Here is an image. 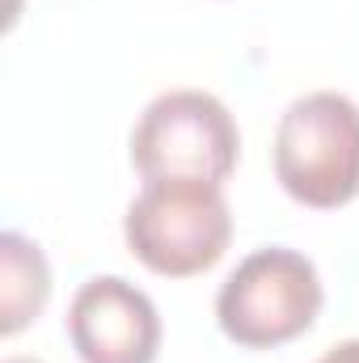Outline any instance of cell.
<instances>
[{"label": "cell", "instance_id": "obj_1", "mask_svg": "<svg viewBox=\"0 0 359 363\" xmlns=\"http://www.w3.org/2000/svg\"><path fill=\"white\" fill-rule=\"evenodd\" d=\"M123 237L136 262L165 279L211 271L233 245V211L220 182L153 178L131 199Z\"/></svg>", "mask_w": 359, "mask_h": 363}, {"label": "cell", "instance_id": "obj_2", "mask_svg": "<svg viewBox=\"0 0 359 363\" xmlns=\"http://www.w3.org/2000/svg\"><path fill=\"white\" fill-rule=\"evenodd\" d=\"M275 178L287 199L313 211L359 199V106L347 93H304L279 114Z\"/></svg>", "mask_w": 359, "mask_h": 363}, {"label": "cell", "instance_id": "obj_3", "mask_svg": "<svg viewBox=\"0 0 359 363\" xmlns=\"http://www.w3.org/2000/svg\"><path fill=\"white\" fill-rule=\"evenodd\" d=\"M326 304L313 258L287 245L254 250L216 291L220 334L245 351H275L313 330Z\"/></svg>", "mask_w": 359, "mask_h": 363}, {"label": "cell", "instance_id": "obj_4", "mask_svg": "<svg viewBox=\"0 0 359 363\" xmlns=\"http://www.w3.org/2000/svg\"><path fill=\"white\" fill-rule=\"evenodd\" d=\"M241 131L228 106L203 89H170L153 97L131 131V165L140 178L220 182L237 169Z\"/></svg>", "mask_w": 359, "mask_h": 363}, {"label": "cell", "instance_id": "obj_5", "mask_svg": "<svg viewBox=\"0 0 359 363\" xmlns=\"http://www.w3.org/2000/svg\"><path fill=\"white\" fill-rule=\"evenodd\" d=\"M68 338L81 363H157L161 313L123 274H93L68 304Z\"/></svg>", "mask_w": 359, "mask_h": 363}, {"label": "cell", "instance_id": "obj_6", "mask_svg": "<svg viewBox=\"0 0 359 363\" xmlns=\"http://www.w3.org/2000/svg\"><path fill=\"white\" fill-rule=\"evenodd\" d=\"M51 300V267L21 233H0V334L13 338L43 317Z\"/></svg>", "mask_w": 359, "mask_h": 363}, {"label": "cell", "instance_id": "obj_7", "mask_svg": "<svg viewBox=\"0 0 359 363\" xmlns=\"http://www.w3.org/2000/svg\"><path fill=\"white\" fill-rule=\"evenodd\" d=\"M317 363H359V338H347V342H334Z\"/></svg>", "mask_w": 359, "mask_h": 363}, {"label": "cell", "instance_id": "obj_8", "mask_svg": "<svg viewBox=\"0 0 359 363\" xmlns=\"http://www.w3.org/2000/svg\"><path fill=\"white\" fill-rule=\"evenodd\" d=\"M4 363H38V359H21V355H13V359H4Z\"/></svg>", "mask_w": 359, "mask_h": 363}]
</instances>
